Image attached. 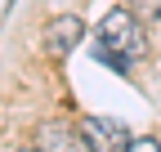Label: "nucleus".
<instances>
[{"label": "nucleus", "mask_w": 161, "mask_h": 152, "mask_svg": "<svg viewBox=\"0 0 161 152\" xmlns=\"http://www.w3.org/2000/svg\"><path fill=\"white\" fill-rule=\"evenodd\" d=\"M143 54H148V41H143L139 18H134L130 9H112V14H103V23H98V58L112 63L116 72H130Z\"/></svg>", "instance_id": "f257e3e1"}, {"label": "nucleus", "mask_w": 161, "mask_h": 152, "mask_svg": "<svg viewBox=\"0 0 161 152\" xmlns=\"http://www.w3.org/2000/svg\"><path fill=\"white\" fill-rule=\"evenodd\" d=\"M76 130H80V139H85L90 152H125L134 143L130 130L121 125V121H112V117H80Z\"/></svg>", "instance_id": "f03ea898"}, {"label": "nucleus", "mask_w": 161, "mask_h": 152, "mask_svg": "<svg viewBox=\"0 0 161 152\" xmlns=\"http://www.w3.org/2000/svg\"><path fill=\"white\" fill-rule=\"evenodd\" d=\"M80 41H85V23H80L76 14H58V18H49V23H45V36H40V45H45V54H49L54 63H63Z\"/></svg>", "instance_id": "7ed1b4c3"}, {"label": "nucleus", "mask_w": 161, "mask_h": 152, "mask_svg": "<svg viewBox=\"0 0 161 152\" xmlns=\"http://www.w3.org/2000/svg\"><path fill=\"white\" fill-rule=\"evenodd\" d=\"M143 14H152V18H161V0H134Z\"/></svg>", "instance_id": "423d86ee"}, {"label": "nucleus", "mask_w": 161, "mask_h": 152, "mask_svg": "<svg viewBox=\"0 0 161 152\" xmlns=\"http://www.w3.org/2000/svg\"><path fill=\"white\" fill-rule=\"evenodd\" d=\"M125 152H161V143H157V139H134Z\"/></svg>", "instance_id": "39448f33"}, {"label": "nucleus", "mask_w": 161, "mask_h": 152, "mask_svg": "<svg viewBox=\"0 0 161 152\" xmlns=\"http://www.w3.org/2000/svg\"><path fill=\"white\" fill-rule=\"evenodd\" d=\"M36 148H40V152H90L85 139H80V130L58 125V121H49V125L36 130Z\"/></svg>", "instance_id": "20e7f679"}, {"label": "nucleus", "mask_w": 161, "mask_h": 152, "mask_svg": "<svg viewBox=\"0 0 161 152\" xmlns=\"http://www.w3.org/2000/svg\"><path fill=\"white\" fill-rule=\"evenodd\" d=\"M23 152H40V148H23Z\"/></svg>", "instance_id": "0eeeda50"}]
</instances>
